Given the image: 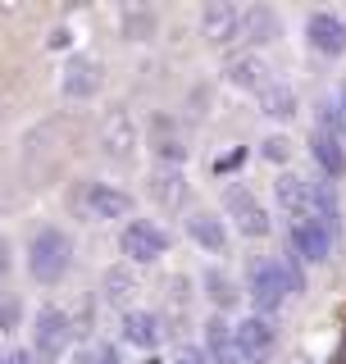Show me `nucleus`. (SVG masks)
<instances>
[{
    "mask_svg": "<svg viewBox=\"0 0 346 364\" xmlns=\"http://www.w3.org/2000/svg\"><path fill=\"white\" fill-rule=\"evenodd\" d=\"M73 255H78L73 232L60 228V223H46V228L32 232L23 264H28V278L37 282V287H60L68 273H73Z\"/></svg>",
    "mask_w": 346,
    "mask_h": 364,
    "instance_id": "f257e3e1",
    "label": "nucleus"
},
{
    "mask_svg": "<svg viewBox=\"0 0 346 364\" xmlns=\"http://www.w3.org/2000/svg\"><path fill=\"white\" fill-rule=\"evenodd\" d=\"M246 296H251V305H256V314H264V318L278 314L283 305H287L292 282H287L278 255H256V259H246Z\"/></svg>",
    "mask_w": 346,
    "mask_h": 364,
    "instance_id": "f03ea898",
    "label": "nucleus"
},
{
    "mask_svg": "<svg viewBox=\"0 0 346 364\" xmlns=\"http://www.w3.org/2000/svg\"><path fill=\"white\" fill-rule=\"evenodd\" d=\"M73 200L91 223H128L132 219V191H123L119 182H105V178H83Z\"/></svg>",
    "mask_w": 346,
    "mask_h": 364,
    "instance_id": "7ed1b4c3",
    "label": "nucleus"
},
{
    "mask_svg": "<svg viewBox=\"0 0 346 364\" xmlns=\"http://www.w3.org/2000/svg\"><path fill=\"white\" fill-rule=\"evenodd\" d=\"M96 146H100V155H105L110 164H119V168H128L137 159V151H142V128H137L128 105H114V109L100 114Z\"/></svg>",
    "mask_w": 346,
    "mask_h": 364,
    "instance_id": "20e7f679",
    "label": "nucleus"
},
{
    "mask_svg": "<svg viewBox=\"0 0 346 364\" xmlns=\"http://www.w3.org/2000/svg\"><path fill=\"white\" fill-rule=\"evenodd\" d=\"M169 246H173L169 228L155 223V219H128L119 228V255H123V264H132V269L159 264V259L169 255Z\"/></svg>",
    "mask_w": 346,
    "mask_h": 364,
    "instance_id": "39448f33",
    "label": "nucleus"
},
{
    "mask_svg": "<svg viewBox=\"0 0 346 364\" xmlns=\"http://www.w3.org/2000/svg\"><path fill=\"white\" fill-rule=\"evenodd\" d=\"M224 219L233 223V232L251 237V242H260V237L273 232L269 205H264L256 191L246 187V182H228V187H224Z\"/></svg>",
    "mask_w": 346,
    "mask_h": 364,
    "instance_id": "423d86ee",
    "label": "nucleus"
},
{
    "mask_svg": "<svg viewBox=\"0 0 346 364\" xmlns=\"http://www.w3.org/2000/svg\"><path fill=\"white\" fill-rule=\"evenodd\" d=\"M73 314L64 310V305H51L46 301L37 314H32V350H37V360L41 364H51V360H60L64 350H68V341H73Z\"/></svg>",
    "mask_w": 346,
    "mask_h": 364,
    "instance_id": "0eeeda50",
    "label": "nucleus"
},
{
    "mask_svg": "<svg viewBox=\"0 0 346 364\" xmlns=\"http://www.w3.org/2000/svg\"><path fill=\"white\" fill-rule=\"evenodd\" d=\"M100 87H105V64H100L96 55H87V50L68 55L64 68H60V96L83 105V100H96L100 96Z\"/></svg>",
    "mask_w": 346,
    "mask_h": 364,
    "instance_id": "6e6552de",
    "label": "nucleus"
},
{
    "mask_svg": "<svg viewBox=\"0 0 346 364\" xmlns=\"http://www.w3.org/2000/svg\"><path fill=\"white\" fill-rule=\"evenodd\" d=\"M287 242H292V255L301 264H328L332 246H337V232L324 228L319 219H292L287 223Z\"/></svg>",
    "mask_w": 346,
    "mask_h": 364,
    "instance_id": "1a4fd4ad",
    "label": "nucleus"
},
{
    "mask_svg": "<svg viewBox=\"0 0 346 364\" xmlns=\"http://www.w3.org/2000/svg\"><path fill=\"white\" fill-rule=\"evenodd\" d=\"M278 350V328L264 314H241L237 318V355L241 364H269V355Z\"/></svg>",
    "mask_w": 346,
    "mask_h": 364,
    "instance_id": "9d476101",
    "label": "nucleus"
},
{
    "mask_svg": "<svg viewBox=\"0 0 346 364\" xmlns=\"http://www.w3.org/2000/svg\"><path fill=\"white\" fill-rule=\"evenodd\" d=\"M224 82L233 91H246V96H260L264 87L273 82V68L260 50H237L224 60Z\"/></svg>",
    "mask_w": 346,
    "mask_h": 364,
    "instance_id": "9b49d317",
    "label": "nucleus"
},
{
    "mask_svg": "<svg viewBox=\"0 0 346 364\" xmlns=\"http://www.w3.org/2000/svg\"><path fill=\"white\" fill-rule=\"evenodd\" d=\"M305 46L315 55H328V60L346 55V14H337V9H315V14H305Z\"/></svg>",
    "mask_w": 346,
    "mask_h": 364,
    "instance_id": "f8f14e48",
    "label": "nucleus"
},
{
    "mask_svg": "<svg viewBox=\"0 0 346 364\" xmlns=\"http://www.w3.org/2000/svg\"><path fill=\"white\" fill-rule=\"evenodd\" d=\"M119 341L123 346L146 350V355H155L159 341H164V318H159L155 310H146V305H132L128 314H119Z\"/></svg>",
    "mask_w": 346,
    "mask_h": 364,
    "instance_id": "ddd939ff",
    "label": "nucleus"
},
{
    "mask_svg": "<svg viewBox=\"0 0 346 364\" xmlns=\"http://www.w3.org/2000/svg\"><path fill=\"white\" fill-rule=\"evenodd\" d=\"M182 228H187V242L196 250H205V255H228V242H233V232H228V219L214 210H192L187 219H182Z\"/></svg>",
    "mask_w": 346,
    "mask_h": 364,
    "instance_id": "4468645a",
    "label": "nucleus"
},
{
    "mask_svg": "<svg viewBox=\"0 0 346 364\" xmlns=\"http://www.w3.org/2000/svg\"><path fill=\"white\" fill-rule=\"evenodd\" d=\"M273 200L287 219H310V205H315V178L296 173V168H283L273 178Z\"/></svg>",
    "mask_w": 346,
    "mask_h": 364,
    "instance_id": "2eb2a0df",
    "label": "nucleus"
},
{
    "mask_svg": "<svg viewBox=\"0 0 346 364\" xmlns=\"http://www.w3.org/2000/svg\"><path fill=\"white\" fill-rule=\"evenodd\" d=\"M201 37L210 46H233L241 41V9L228 5V0H210L201 9Z\"/></svg>",
    "mask_w": 346,
    "mask_h": 364,
    "instance_id": "dca6fc26",
    "label": "nucleus"
},
{
    "mask_svg": "<svg viewBox=\"0 0 346 364\" xmlns=\"http://www.w3.org/2000/svg\"><path fill=\"white\" fill-rule=\"evenodd\" d=\"M187 191H192V182H187V173H182V168L155 164L151 178H146V196H151L159 210H182V205H187Z\"/></svg>",
    "mask_w": 346,
    "mask_h": 364,
    "instance_id": "f3484780",
    "label": "nucleus"
},
{
    "mask_svg": "<svg viewBox=\"0 0 346 364\" xmlns=\"http://www.w3.org/2000/svg\"><path fill=\"white\" fill-rule=\"evenodd\" d=\"M201 346H205V355H210L214 364H241L237 355V323L228 314H210L205 318V328H201Z\"/></svg>",
    "mask_w": 346,
    "mask_h": 364,
    "instance_id": "a211bd4d",
    "label": "nucleus"
},
{
    "mask_svg": "<svg viewBox=\"0 0 346 364\" xmlns=\"http://www.w3.org/2000/svg\"><path fill=\"white\" fill-rule=\"evenodd\" d=\"M151 155H155V164H164V168H182V164H187V155H192V146L182 141L178 123L164 119V114L151 123Z\"/></svg>",
    "mask_w": 346,
    "mask_h": 364,
    "instance_id": "6ab92c4d",
    "label": "nucleus"
},
{
    "mask_svg": "<svg viewBox=\"0 0 346 364\" xmlns=\"http://www.w3.org/2000/svg\"><path fill=\"white\" fill-rule=\"evenodd\" d=\"M278 37H283L278 9H269V5L241 9V41H251V50H264V46H273Z\"/></svg>",
    "mask_w": 346,
    "mask_h": 364,
    "instance_id": "aec40b11",
    "label": "nucleus"
},
{
    "mask_svg": "<svg viewBox=\"0 0 346 364\" xmlns=\"http://www.w3.org/2000/svg\"><path fill=\"white\" fill-rule=\"evenodd\" d=\"M256 105H260L264 119H273V123H292L296 114H301V96H296V87H292V82L273 77V82L256 96Z\"/></svg>",
    "mask_w": 346,
    "mask_h": 364,
    "instance_id": "412c9836",
    "label": "nucleus"
},
{
    "mask_svg": "<svg viewBox=\"0 0 346 364\" xmlns=\"http://www.w3.org/2000/svg\"><path fill=\"white\" fill-rule=\"evenodd\" d=\"M137 291H142V287H137V269L132 264H114V269L100 273V301L114 305L119 314L132 310V296Z\"/></svg>",
    "mask_w": 346,
    "mask_h": 364,
    "instance_id": "4be33fe9",
    "label": "nucleus"
},
{
    "mask_svg": "<svg viewBox=\"0 0 346 364\" xmlns=\"http://www.w3.org/2000/svg\"><path fill=\"white\" fill-rule=\"evenodd\" d=\"M201 291H205V301L214 305V314L237 310V305H241V296H246V291L237 287V278H233V273H224L219 264H210V269L201 273Z\"/></svg>",
    "mask_w": 346,
    "mask_h": 364,
    "instance_id": "5701e85b",
    "label": "nucleus"
},
{
    "mask_svg": "<svg viewBox=\"0 0 346 364\" xmlns=\"http://www.w3.org/2000/svg\"><path fill=\"white\" fill-rule=\"evenodd\" d=\"M310 159H315V168L328 182H342L346 178V141H337V136L310 132Z\"/></svg>",
    "mask_w": 346,
    "mask_h": 364,
    "instance_id": "b1692460",
    "label": "nucleus"
},
{
    "mask_svg": "<svg viewBox=\"0 0 346 364\" xmlns=\"http://www.w3.org/2000/svg\"><path fill=\"white\" fill-rule=\"evenodd\" d=\"M119 32L123 41H151L159 32V14L151 5H119Z\"/></svg>",
    "mask_w": 346,
    "mask_h": 364,
    "instance_id": "393cba45",
    "label": "nucleus"
},
{
    "mask_svg": "<svg viewBox=\"0 0 346 364\" xmlns=\"http://www.w3.org/2000/svg\"><path fill=\"white\" fill-rule=\"evenodd\" d=\"M310 219H319L324 228L342 237V196L328 178H315V205H310Z\"/></svg>",
    "mask_w": 346,
    "mask_h": 364,
    "instance_id": "a878e982",
    "label": "nucleus"
},
{
    "mask_svg": "<svg viewBox=\"0 0 346 364\" xmlns=\"http://www.w3.org/2000/svg\"><path fill=\"white\" fill-rule=\"evenodd\" d=\"M315 132H328V136H337V141H346V114L337 105V96L315 100Z\"/></svg>",
    "mask_w": 346,
    "mask_h": 364,
    "instance_id": "bb28decb",
    "label": "nucleus"
},
{
    "mask_svg": "<svg viewBox=\"0 0 346 364\" xmlns=\"http://www.w3.org/2000/svg\"><path fill=\"white\" fill-rule=\"evenodd\" d=\"M19 328H23V296L5 287V291H0V333L14 337Z\"/></svg>",
    "mask_w": 346,
    "mask_h": 364,
    "instance_id": "cd10ccee",
    "label": "nucleus"
},
{
    "mask_svg": "<svg viewBox=\"0 0 346 364\" xmlns=\"http://www.w3.org/2000/svg\"><path fill=\"white\" fill-rule=\"evenodd\" d=\"M260 159H269V164H287V159H292V141H287L283 132H269L260 141Z\"/></svg>",
    "mask_w": 346,
    "mask_h": 364,
    "instance_id": "c85d7f7f",
    "label": "nucleus"
},
{
    "mask_svg": "<svg viewBox=\"0 0 346 364\" xmlns=\"http://www.w3.org/2000/svg\"><path fill=\"white\" fill-rule=\"evenodd\" d=\"M283 259V273H287V282H292V296H301L305 291V269H301V259L287 250V255H278Z\"/></svg>",
    "mask_w": 346,
    "mask_h": 364,
    "instance_id": "c756f323",
    "label": "nucleus"
},
{
    "mask_svg": "<svg viewBox=\"0 0 346 364\" xmlns=\"http://www.w3.org/2000/svg\"><path fill=\"white\" fill-rule=\"evenodd\" d=\"M173 364H214V360L205 355V346H182V350H178V360H173Z\"/></svg>",
    "mask_w": 346,
    "mask_h": 364,
    "instance_id": "7c9ffc66",
    "label": "nucleus"
},
{
    "mask_svg": "<svg viewBox=\"0 0 346 364\" xmlns=\"http://www.w3.org/2000/svg\"><path fill=\"white\" fill-rule=\"evenodd\" d=\"M14 273V246H9V237H0V282Z\"/></svg>",
    "mask_w": 346,
    "mask_h": 364,
    "instance_id": "2f4dec72",
    "label": "nucleus"
},
{
    "mask_svg": "<svg viewBox=\"0 0 346 364\" xmlns=\"http://www.w3.org/2000/svg\"><path fill=\"white\" fill-rule=\"evenodd\" d=\"M9 364H41V360H37L32 346H23V350H9Z\"/></svg>",
    "mask_w": 346,
    "mask_h": 364,
    "instance_id": "473e14b6",
    "label": "nucleus"
},
{
    "mask_svg": "<svg viewBox=\"0 0 346 364\" xmlns=\"http://www.w3.org/2000/svg\"><path fill=\"white\" fill-rule=\"evenodd\" d=\"M241 159H246V151H233V155H224V159H214V168L219 173H224V168H237Z\"/></svg>",
    "mask_w": 346,
    "mask_h": 364,
    "instance_id": "72a5a7b5",
    "label": "nucleus"
},
{
    "mask_svg": "<svg viewBox=\"0 0 346 364\" xmlns=\"http://www.w3.org/2000/svg\"><path fill=\"white\" fill-rule=\"evenodd\" d=\"M46 46H51V50H68V28H55V32H51V41H46Z\"/></svg>",
    "mask_w": 346,
    "mask_h": 364,
    "instance_id": "f704fd0d",
    "label": "nucleus"
},
{
    "mask_svg": "<svg viewBox=\"0 0 346 364\" xmlns=\"http://www.w3.org/2000/svg\"><path fill=\"white\" fill-rule=\"evenodd\" d=\"M96 360H100V364H123V360H119V350H114L110 341H105V346H96Z\"/></svg>",
    "mask_w": 346,
    "mask_h": 364,
    "instance_id": "c9c22d12",
    "label": "nucleus"
},
{
    "mask_svg": "<svg viewBox=\"0 0 346 364\" xmlns=\"http://www.w3.org/2000/svg\"><path fill=\"white\" fill-rule=\"evenodd\" d=\"M68 364H100V360H96V350H78V355L68 360Z\"/></svg>",
    "mask_w": 346,
    "mask_h": 364,
    "instance_id": "e433bc0d",
    "label": "nucleus"
},
{
    "mask_svg": "<svg viewBox=\"0 0 346 364\" xmlns=\"http://www.w3.org/2000/svg\"><path fill=\"white\" fill-rule=\"evenodd\" d=\"M337 105H342V114H346V77L337 82Z\"/></svg>",
    "mask_w": 346,
    "mask_h": 364,
    "instance_id": "4c0bfd02",
    "label": "nucleus"
},
{
    "mask_svg": "<svg viewBox=\"0 0 346 364\" xmlns=\"http://www.w3.org/2000/svg\"><path fill=\"white\" fill-rule=\"evenodd\" d=\"M142 364H164V360H159V355H146V360H142Z\"/></svg>",
    "mask_w": 346,
    "mask_h": 364,
    "instance_id": "58836bf2",
    "label": "nucleus"
},
{
    "mask_svg": "<svg viewBox=\"0 0 346 364\" xmlns=\"http://www.w3.org/2000/svg\"><path fill=\"white\" fill-rule=\"evenodd\" d=\"M0 364H9V355H5V350H0Z\"/></svg>",
    "mask_w": 346,
    "mask_h": 364,
    "instance_id": "ea45409f",
    "label": "nucleus"
},
{
    "mask_svg": "<svg viewBox=\"0 0 346 364\" xmlns=\"http://www.w3.org/2000/svg\"><path fill=\"white\" fill-rule=\"evenodd\" d=\"M296 364H315V360H296Z\"/></svg>",
    "mask_w": 346,
    "mask_h": 364,
    "instance_id": "a19ab883",
    "label": "nucleus"
}]
</instances>
